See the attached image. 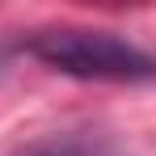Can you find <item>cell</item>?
Instances as JSON below:
<instances>
[{"label":"cell","instance_id":"obj_1","mask_svg":"<svg viewBox=\"0 0 156 156\" xmlns=\"http://www.w3.org/2000/svg\"><path fill=\"white\" fill-rule=\"evenodd\" d=\"M30 55L47 68L80 80H148L156 76V59L131 47L110 30H42L30 38Z\"/></svg>","mask_w":156,"mask_h":156},{"label":"cell","instance_id":"obj_2","mask_svg":"<svg viewBox=\"0 0 156 156\" xmlns=\"http://www.w3.org/2000/svg\"><path fill=\"white\" fill-rule=\"evenodd\" d=\"M13 156H114L105 139H89V135H42Z\"/></svg>","mask_w":156,"mask_h":156}]
</instances>
